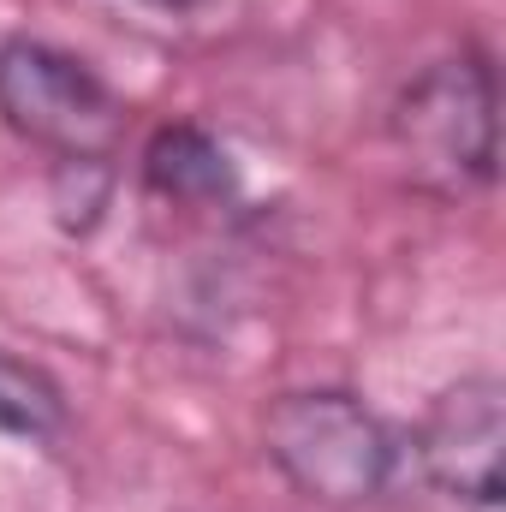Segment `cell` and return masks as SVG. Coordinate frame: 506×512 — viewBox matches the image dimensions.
Wrapping results in <instances>:
<instances>
[{
	"instance_id": "1",
	"label": "cell",
	"mask_w": 506,
	"mask_h": 512,
	"mask_svg": "<svg viewBox=\"0 0 506 512\" xmlns=\"http://www.w3.org/2000/svg\"><path fill=\"white\" fill-rule=\"evenodd\" d=\"M268 465L316 507L352 512L399 483L405 447L352 387H286L262 411Z\"/></svg>"
},
{
	"instance_id": "2",
	"label": "cell",
	"mask_w": 506,
	"mask_h": 512,
	"mask_svg": "<svg viewBox=\"0 0 506 512\" xmlns=\"http://www.w3.org/2000/svg\"><path fill=\"white\" fill-rule=\"evenodd\" d=\"M393 149L429 197H471L495 179L501 161V84L483 48L429 60L393 96Z\"/></svg>"
},
{
	"instance_id": "3",
	"label": "cell",
	"mask_w": 506,
	"mask_h": 512,
	"mask_svg": "<svg viewBox=\"0 0 506 512\" xmlns=\"http://www.w3.org/2000/svg\"><path fill=\"white\" fill-rule=\"evenodd\" d=\"M126 114V96L90 60L36 36L0 42V120L54 161H114Z\"/></svg>"
},
{
	"instance_id": "4",
	"label": "cell",
	"mask_w": 506,
	"mask_h": 512,
	"mask_svg": "<svg viewBox=\"0 0 506 512\" xmlns=\"http://www.w3.org/2000/svg\"><path fill=\"white\" fill-rule=\"evenodd\" d=\"M501 447H506L501 376H459L423 411V423L411 435V465L447 501L495 512L501 507Z\"/></svg>"
},
{
	"instance_id": "5",
	"label": "cell",
	"mask_w": 506,
	"mask_h": 512,
	"mask_svg": "<svg viewBox=\"0 0 506 512\" xmlns=\"http://www.w3.org/2000/svg\"><path fill=\"white\" fill-rule=\"evenodd\" d=\"M143 191H155L161 203H185V209H221L239 197V161L227 155V143L215 131L191 126H161L143 143Z\"/></svg>"
},
{
	"instance_id": "6",
	"label": "cell",
	"mask_w": 506,
	"mask_h": 512,
	"mask_svg": "<svg viewBox=\"0 0 506 512\" xmlns=\"http://www.w3.org/2000/svg\"><path fill=\"white\" fill-rule=\"evenodd\" d=\"M66 429H72L66 387L36 358L0 346V435L24 441V447H54V441H66Z\"/></svg>"
},
{
	"instance_id": "7",
	"label": "cell",
	"mask_w": 506,
	"mask_h": 512,
	"mask_svg": "<svg viewBox=\"0 0 506 512\" xmlns=\"http://www.w3.org/2000/svg\"><path fill=\"white\" fill-rule=\"evenodd\" d=\"M114 191V167L108 161H54V221L66 233H96L102 209Z\"/></svg>"
},
{
	"instance_id": "8",
	"label": "cell",
	"mask_w": 506,
	"mask_h": 512,
	"mask_svg": "<svg viewBox=\"0 0 506 512\" xmlns=\"http://www.w3.org/2000/svg\"><path fill=\"white\" fill-rule=\"evenodd\" d=\"M137 6H155V12H203L215 0H137Z\"/></svg>"
}]
</instances>
